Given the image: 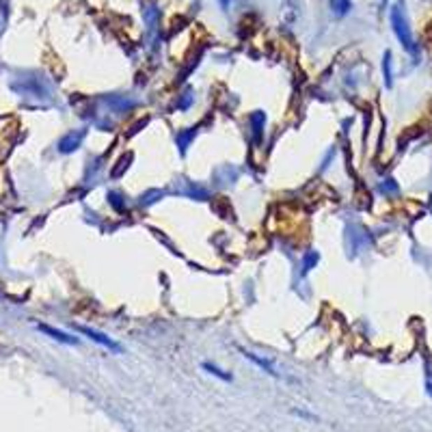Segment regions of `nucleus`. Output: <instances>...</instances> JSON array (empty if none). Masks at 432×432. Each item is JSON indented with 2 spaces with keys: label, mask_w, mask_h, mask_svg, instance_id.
<instances>
[{
  "label": "nucleus",
  "mask_w": 432,
  "mask_h": 432,
  "mask_svg": "<svg viewBox=\"0 0 432 432\" xmlns=\"http://www.w3.org/2000/svg\"><path fill=\"white\" fill-rule=\"evenodd\" d=\"M391 22H394V29H396V35L400 37V41L404 43V48L406 50H415L413 48V39H411V31H409V27H406V20H404V15L398 11V9H394V13H391Z\"/></svg>",
  "instance_id": "f257e3e1"
},
{
  "label": "nucleus",
  "mask_w": 432,
  "mask_h": 432,
  "mask_svg": "<svg viewBox=\"0 0 432 432\" xmlns=\"http://www.w3.org/2000/svg\"><path fill=\"white\" fill-rule=\"evenodd\" d=\"M80 331H82L85 335H89V338H91L93 342L102 344L104 348H110V350H115V352L122 350V346H119L117 342H113L110 338H106V335H102V333H98V331H93V329H85V326H80Z\"/></svg>",
  "instance_id": "f03ea898"
},
{
  "label": "nucleus",
  "mask_w": 432,
  "mask_h": 432,
  "mask_svg": "<svg viewBox=\"0 0 432 432\" xmlns=\"http://www.w3.org/2000/svg\"><path fill=\"white\" fill-rule=\"evenodd\" d=\"M245 357H247V359H251V361H253L255 366H259L261 370H266L268 374H273V376L277 374V372H275V368H273V363H271V361H266V359H259V357H255L253 352H245Z\"/></svg>",
  "instance_id": "7ed1b4c3"
},
{
  "label": "nucleus",
  "mask_w": 432,
  "mask_h": 432,
  "mask_svg": "<svg viewBox=\"0 0 432 432\" xmlns=\"http://www.w3.org/2000/svg\"><path fill=\"white\" fill-rule=\"evenodd\" d=\"M43 331H48V333H50V335H55L57 340H61V342H65V344H76V340H74V338H67V335H63V333H59V331L45 329V326H43Z\"/></svg>",
  "instance_id": "20e7f679"
},
{
  "label": "nucleus",
  "mask_w": 432,
  "mask_h": 432,
  "mask_svg": "<svg viewBox=\"0 0 432 432\" xmlns=\"http://www.w3.org/2000/svg\"><path fill=\"white\" fill-rule=\"evenodd\" d=\"M203 370H208L210 374H214V376H219V378H223V380H229V374H223L219 368H214V366H210V363H203Z\"/></svg>",
  "instance_id": "39448f33"
},
{
  "label": "nucleus",
  "mask_w": 432,
  "mask_h": 432,
  "mask_svg": "<svg viewBox=\"0 0 432 432\" xmlns=\"http://www.w3.org/2000/svg\"><path fill=\"white\" fill-rule=\"evenodd\" d=\"M221 5H223V7H225V9H227V7H229V5H231V0H221Z\"/></svg>",
  "instance_id": "423d86ee"
}]
</instances>
